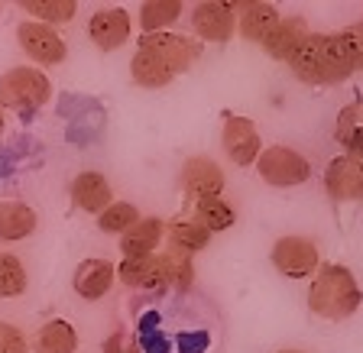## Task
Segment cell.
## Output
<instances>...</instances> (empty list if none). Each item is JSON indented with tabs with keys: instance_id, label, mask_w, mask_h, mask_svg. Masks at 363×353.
I'll return each mask as SVG.
<instances>
[{
	"instance_id": "1",
	"label": "cell",
	"mask_w": 363,
	"mask_h": 353,
	"mask_svg": "<svg viewBox=\"0 0 363 353\" xmlns=\"http://www.w3.org/2000/svg\"><path fill=\"white\" fill-rule=\"evenodd\" d=\"M289 65L305 84H340L354 75V62L340 33H308Z\"/></svg>"
},
{
	"instance_id": "16",
	"label": "cell",
	"mask_w": 363,
	"mask_h": 353,
	"mask_svg": "<svg viewBox=\"0 0 363 353\" xmlns=\"http://www.w3.org/2000/svg\"><path fill=\"white\" fill-rule=\"evenodd\" d=\"M113 279H117V266L113 263H107V259H84V263H78L75 276H72V286H75V292L84 301H98L113 288Z\"/></svg>"
},
{
	"instance_id": "20",
	"label": "cell",
	"mask_w": 363,
	"mask_h": 353,
	"mask_svg": "<svg viewBox=\"0 0 363 353\" xmlns=\"http://www.w3.org/2000/svg\"><path fill=\"white\" fill-rule=\"evenodd\" d=\"M166 240H169V250L191 256V253H201V250L208 247L211 233L204 230L195 218H175L166 224Z\"/></svg>"
},
{
	"instance_id": "11",
	"label": "cell",
	"mask_w": 363,
	"mask_h": 353,
	"mask_svg": "<svg viewBox=\"0 0 363 353\" xmlns=\"http://www.w3.org/2000/svg\"><path fill=\"white\" fill-rule=\"evenodd\" d=\"M182 191L191 198V201H201V198H220L224 191V172L214 159L208 156H191L185 166H182Z\"/></svg>"
},
{
	"instance_id": "34",
	"label": "cell",
	"mask_w": 363,
	"mask_h": 353,
	"mask_svg": "<svg viewBox=\"0 0 363 353\" xmlns=\"http://www.w3.org/2000/svg\"><path fill=\"white\" fill-rule=\"evenodd\" d=\"M279 353H302V350H279Z\"/></svg>"
},
{
	"instance_id": "15",
	"label": "cell",
	"mask_w": 363,
	"mask_h": 353,
	"mask_svg": "<svg viewBox=\"0 0 363 353\" xmlns=\"http://www.w3.org/2000/svg\"><path fill=\"white\" fill-rule=\"evenodd\" d=\"M72 204L84 214H104L113 204L111 181L101 172H78L72 179Z\"/></svg>"
},
{
	"instance_id": "22",
	"label": "cell",
	"mask_w": 363,
	"mask_h": 353,
	"mask_svg": "<svg viewBox=\"0 0 363 353\" xmlns=\"http://www.w3.org/2000/svg\"><path fill=\"white\" fill-rule=\"evenodd\" d=\"M75 350H78V331L62 318L45 321L36 331V340H33V353H75Z\"/></svg>"
},
{
	"instance_id": "26",
	"label": "cell",
	"mask_w": 363,
	"mask_h": 353,
	"mask_svg": "<svg viewBox=\"0 0 363 353\" xmlns=\"http://www.w3.org/2000/svg\"><path fill=\"white\" fill-rule=\"evenodd\" d=\"M195 220L208 233H214V230L234 227L237 214H234V204H227L224 198H201V201H195Z\"/></svg>"
},
{
	"instance_id": "28",
	"label": "cell",
	"mask_w": 363,
	"mask_h": 353,
	"mask_svg": "<svg viewBox=\"0 0 363 353\" xmlns=\"http://www.w3.org/2000/svg\"><path fill=\"white\" fill-rule=\"evenodd\" d=\"M136 220H140V211H136V204H130V201H113L104 214H98L101 230L104 233H121V237L136 224Z\"/></svg>"
},
{
	"instance_id": "31",
	"label": "cell",
	"mask_w": 363,
	"mask_h": 353,
	"mask_svg": "<svg viewBox=\"0 0 363 353\" xmlns=\"http://www.w3.org/2000/svg\"><path fill=\"white\" fill-rule=\"evenodd\" d=\"M0 353H30V344H26L20 327L0 324Z\"/></svg>"
},
{
	"instance_id": "32",
	"label": "cell",
	"mask_w": 363,
	"mask_h": 353,
	"mask_svg": "<svg viewBox=\"0 0 363 353\" xmlns=\"http://www.w3.org/2000/svg\"><path fill=\"white\" fill-rule=\"evenodd\" d=\"M101 353H143L140 350V344H136V337L130 331H113L111 337L104 340V347H101Z\"/></svg>"
},
{
	"instance_id": "9",
	"label": "cell",
	"mask_w": 363,
	"mask_h": 353,
	"mask_svg": "<svg viewBox=\"0 0 363 353\" xmlns=\"http://www.w3.org/2000/svg\"><path fill=\"white\" fill-rule=\"evenodd\" d=\"M220 143L224 152L234 159L237 166H257L259 159V130L253 121L247 117H234V113H224V130H220Z\"/></svg>"
},
{
	"instance_id": "8",
	"label": "cell",
	"mask_w": 363,
	"mask_h": 353,
	"mask_svg": "<svg viewBox=\"0 0 363 353\" xmlns=\"http://www.w3.org/2000/svg\"><path fill=\"white\" fill-rule=\"evenodd\" d=\"M191 26L204 43H227L237 30V10L227 0H204L191 10Z\"/></svg>"
},
{
	"instance_id": "2",
	"label": "cell",
	"mask_w": 363,
	"mask_h": 353,
	"mask_svg": "<svg viewBox=\"0 0 363 353\" xmlns=\"http://www.w3.org/2000/svg\"><path fill=\"white\" fill-rule=\"evenodd\" d=\"M363 305V288L357 286L354 272L347 266L328 263L318 269L308 288V308L325 321H344Z\"/></svg>"
},
{
	"instance_id": "30",
	"label": "cell",
	"mask_w": 363,
	"mask_h": 353,
	"mask_svg": "<svg viewBox=\"0 0 363 353\" xmlns=\"http://www.w3.org/2000/svg\"><path fill=\"white\" fill-rule=\"evenodd\" d=\"M344 45L350 52V62H354V72H363V20L360 23H350L347 30L340 33Z\"/></svg>"
},
{
	"instance_id": "14",
	"label": "cell",
	"mask_w": 363,
	"mask_h": 353,
	"mask_svg": "<svg viewBox=\"0 0 363 353\" xmlns=\"http://www.w3.org/2000/svg\"><path fill=\"white\" fill-rule=\"evenodd\" d=\"M237 10V33H240L247 43H259L263 45L266 39L276 33V26L282 23L279 10L266 4V0H253V4H234Z\"/></svg>"
},
{
	"instance_id": "17",
	"label": "cell",
	"mask_w": 363,
	"mask_h": 353,
	"mask_svg": "<svg viewBox=\"0 0 363 353\" xmlns=\"http://www.w3.org/2000/svg\"><path fill=\"white\" fill-rule=\"evenodd\" d=\"M305 39H308V26H305L302 16H286V20L276 26V33L263 43V49H266V55L276 62H292V55L302 49Z\"/></svg>"
},
{
	"instance_id": "3",
	"label": "cell",
	"mask_w": 363,
	"mask_h": 353,
	"mask_svg": "<svg viewBox=\"0 0 363 353\" xmlns=\"http://www.w3.org/2000/svg\"><path fill=\"white\" fill-rule=\"evenodd\" d=\"M52 98V82L36 65H13L0 75V107L16 113H33Z\"/></svg>"
},
{
	"instance_id": "25",
	"label": "cell",
	"mask_w": 363,
	"mask_h": 353,
	"mask_svg": "<svg viewBox=\"0 0 363 353\" xmlns=\"http://www.w3.org/2000/svg\"><path fill=\"white\" fill-rule=\"evenodd\" d=\"M20 7L36 23H45V26H62L78 13L75 0H23Z\"/></svg>"
},
{
	"instance_id": "4",
	"label": "cell",
	"mask_w": 363,
	"mask_h": 353,
	"mask_svg": "<svg viewBox=\"0 0 363 353\" xmlns=\"http://www.w3.org/2000/svg\"><path fill=\"white\" fill-rule=\"evenodd\" d=\"M257 172L272 188H295L311 179L308 159L298 150H292V146H269V150H263L257 159Z\"/></svg>"
},
{
	"instance_id": "24",
	"label": "cell",
	"mask_w": 363,
	"mask_h": 353,
	"mask_svg": "<svg viewBox=\"0 0 363 353\" xmlns=\"http://www.w3.org/2000/svg\"><path fill=\"white\" fill-rule=\"evenodd\" d=\"M182 16V0H146L140 7V26L146 33H166V26H172Z\"/></svg>"
},
{
	"instance_id": "13",
	"label": "cell",
	"mask_w": 363,
	"mask_h": 353,
	"mask_svg": "<svg viewBox=\"0 0 363 353\" xmlns=\"http://www.w3.org/2000/svg\"><path fill=\"white\" fill-rule=\"evenodd\" d=\"M88 39L101 52H113L130 39V13L123 7H104L88 20Z\"/></svg>"
},
{
	"instance_id": "27",
	"label": "cell",
	"mask_w": 363,
	"mask_h": 353,
	"mask_svg": "<svg viewBox=\"0 0 363 353\" xmlns=\"http://www.w3.org/2000/svg\"><path fill=\"white\" fill-rule=\"evenodd\" d=\"M26 266L16 259L13 253H0V301L4 298H16L26 292Z\"/></svg>"
},
{
	"instance_id": "12",
	"label": "cell",
	"mask_w": 363,
	"mask_h": 353,
	"mask_svg": "<svg viewBox=\"0 0 363 353\" xmlns=\"http://www.w3.org/2000/svg\"><path fill=\"white\" fill-rule=\"evenodd\" d=\"M117 279L130 288H169L166 253L152 256H127L117 266Z\"/></svg>"
},
{
	"instance_id": "29",
	"label": "cell",
	"mask_w": 363,
	"mask_h": 353,
	"mask_svg": "<svg viewBox=\"0 0 363 353\" xmlns=\"http://www.w3.org/2000/svg\"><path fill=\"white\" fill-rule=\"evenodd\" d=\"M166 266H169V286L179 288V292H189L191 282H195V266H191L189 256L166 250Z\"/></svg>"
},
{
	"instance_id": "19",
	"label": "cell",
	"mask_w": 363,
	"mask_h": 353,
	"mask_svg": "<svg viewBox=\"0 0 363 353\" xmlns=\"http://www.w3.org/2000/svg\"><path fill=\"white\" fill-rule=\"evenodd\" d=\"M36 211L26 201H0V240L16 243L26 240L30 233H36Z\"/></svg>"
},
{
	"instance_id": "18",
	"label": "cell",
	"mask_w": 363,
	"mask_h": 353,
	"mask_svg": "<svg viewBox=\"0 0 363 353\" xmlns=\"http://www.w3.org/2000/svg\"><path fill=\"white\" fill-rule=\"evenodd\" d=\"M162 240H166V224L159 218H140L121 237V253L123 259L127 256H152Z\"/></svg>"
},
{
	"instance_id": "7",
	"label": "cell",
	"mask_w": 363,
	"mask_h": 353,
	"mask_svg": "<svg viewBox=\"0 0 363 353\" xmlns=\"http://www.w3.org/2000/svg\"><path fill=\"white\" fill-rule=\"evenodd\" d=\"M269 259L286 279H308L321 266L318 247L308 237H282V240H276Z\"/></svg>"
},
{
	"instance_id": "10",
	"label": "cell",
	"mask_w": 363,
	"mask_h": 353,
	"mask_svg": "<svg viewBox=\"0 0 363 353\" xmlns=\"http://www.w3.org/2000/svg\"><path fill=\"white\" fill-rule=\"evenodd\" d=\"M325 191L331 201H363V162L354 156H337L325 169Z\"/></svg>"
},
{
	"instance_id": "5",
	"label": "cell",
	"mask_w": 363,
	"mask_h": 353,
	"mask_svg": "<svg viewBox=\"0 0 363 353\" xmlns=\"http://www.w3.org/2000/svg\"><path fill=\"white\" fill-rule=\"evenodd\" d=\"M136 49H140V52L156 55L162 65L172 68V75L189 72V68L198 62V55H201V43H198V39L179 36V33H169V30L166 33H146V36H140Z\"/></svg>"
},
{
	"instance_id": "6",
	"label": "cell",
	"mask_w": 363,
	"mask_h": 353,
	"mask_svg": "<svg viewBox=\"0 0 363 353\" xmlns=\"http://www.w3.org/2000/svg\"><path fill=\"white\" fill-rule=\"evenodd\" d=\"M16 43H20V49L36 65H59L68 55V45L59 36V30L45 26V23H36V20H23L16 26Z\"/></svg>"
},
{
	"instance_id": "33",
	"label": "cell",
	"mask_w": 363,
	"mask_h": 353,
	"mask_svg": "<svg viewBox=\"0 0 363 353\" xmlns=\"http://www.w3.org/2000/svg\"><path fill=\"white\" fill-rule=\"evenodd\" d=\"M4 127H7V113H4V107H0V133H4Z\"/></svg>"
},
{
	"instance_id": "21",
	"label": "cell",
	"mask_w": 363,
	"mask_h": 353,
	"mask_svg": "<svg viewBox=\"0 0 363 353\" xmlns=\"http://www.w3.org/2000/svg\"><path fill=\"white\" fill-rule=\"evenodd\" d=\"M334 140L347 156L363 162V104H347L337 113L334 123Z\"/></svg>"
},
{
	"instance_id": "23",
	"label": "cell",
	"mask_w": 363,
	"mask_h": 353,
	"mask_svg": "<svg viewBox=\"0 0 363 353\" xmlns=\"http://www.w3.org/2000/svg\"><path fill=\"white\" fill-rule=\"evenodd\" d=\"M130 78H133V84H140V88H166L175 75H172V68L162 65L156 55L136 49V55L130 59Z\"/></svg>"
}]
</instances>
